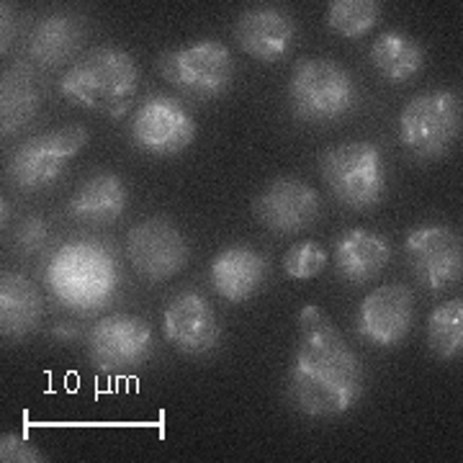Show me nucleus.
<instances>
[{"label": "nucleus", "instance_id": "obj_7", "mask_svg": "<svg viewBox=\"0 0 463 463\" xmlns=\"http://www.w3.org/2000/svg\"><path fill=\"white\" fill-rule=\"evenodd\" d=\"M90 134L83 124H67L50 134H36L14 149L5 175L21 191H39L57 181L65 165L80 155Z\"/></svg>", "mask_w": 463, "mask_h": 463}, {"label": "nucleus", "instance_id": "obj_24", "mask_svg": "<svg viewBox=\"0 0 463 463\" xmlns=\"http://www.w3.org/2000/svg\"><path fill=\"white\" fill-rule=\"evenodd\" d=\"M428 347L438 361H456L463 353V298H448L428 317Z\"/></svg>", "mask_w": 463, "mask_h": 463}, {"label": "nucleus", "instance_id": "obj_2", "mask_svg": "<svg viewBox=\"0 0 463 463\" xmlns=\"http://www.w3.org/2000/svg\"><path fill=\"white\" fill-rule=\"evenodd\" d=\"M139 80L142 72L129 52L99 47L67 70L60 80V93L75 106L121 118L132 109Z\"/></svg>", "mask_w": 463, "mask_h": 463}, {"label": "nucleus", "instance_id": "obj_23", "mask_svg": "<svg viewBox=\"0 0 463 463\" xmlns=\"http://www.w3.org/2000/svg\"><path fill=\"white\" fill-rule=\"evenodd\" d=\"M371 62L389 83H410L425 67V47L404 32H383L371 47Z\"/></svg>", "mask_w": 463, "mask_h": 463}, {"label": "nucleus", "instance_id": "obj_19", "mask_svg": "<svg viewBox=\"0 0 463 463\" xmlns=\"http://www.w3.org/2000/svg\"><path fill=\"white\" fill-rule=\"evenodd\" d=\"M392 260V245L379 232L347 230L335 242V265L347 283H368Z\"/></svg>", "mask_w": 463, "mask_h": 463}, {"label": "nucleus", "instance_id": "obj_16", "mask_svg": "<svg viewBox=\"0 0 463 463\" xmlns=\"http://www.w3.org/2000/svg\"><path fill=\"white\" fill-rule=\"evenodd\" d=\"M234 39L250 57L260 62H281L294 47L297 24L281 8L258 5L242 11V16L237 18Z\"/></svg>", "mask_w": 463, "mask_h": 463}, {"label": "nucleus", "instance_id": "obj_9", "mask_svg": "<svg viewBox=\"0 0 463 463\" xmlns=\"http://www.w3.org/2000/svg\"><path fill=\"white\" fill-rule=\"evenodd\" d=\"M88 361L103 376H127L152 355V327L142 317L109 315L99 319L88 337Z\"/></svg>", "mask_w": 463, "mask_h": 463}, {"label": "nucleus", "instance_id": "obj_22", "mask_svg": "<svg viewBox=\"0 0 463 463\" xmlns=\"http://www.w3.org/2000/svg\"><path fill=\"white\" fill-rule=\"evenodd\" d=\"M80 42H83V29L78 18L70 14H52L32 29L29 57L42 67L65 65L80 50Z\"/></svg>", "mask_w": 463, "mask_h": 463}, {"label": "nucleus", "instance_id": "obj_29", "mask_svg": "<svg viewBox=\"0 0 463 463\" xmlns=\"http://www.w3.org/2000/svg\"><path fill=\"white\" fill-rule=\"evenodd\" d=\"M0 18H3V29H0V47L3 52H8L14 47V39H16V8L14 3H3L0 5Z\"/></svg>", "mask_w": 463, "mask_h": 463}, {"label": "nucleus", "instance_id": "obj_30", "mask_svg": "<svg viewBox=\"0 0 463 463\" xmlns=\"http://www.w3.org/2000/svg\"><path fill=\"white\" fill-rule=\"evenodd\" d=\"M52 335H54V340H60V343H75L83 330L72 322V319H62V322H57L54 327H52Z\"/></svg>", "mask_w": 463, "mask_h": 463}, {"label": "nucleus", "instance_id": "obj_4", "mask_svg": "<svg viewBox=\"0 0 463 463\" xmlns=\"http://www.w3.org/2000/svg\"><path fill=\"white\" fill-rule=\"evenodd\" d=\"M358 100V88L345 67L327 57H304L288 78V106L309 124L337 121Z\"/></svg>", "mask_w": 463, "mask_h": 463}, {"label": "nucleus", "instance_id": "obj_11", "mask_svg": "<svg viewBox=\"0 0 463 463\" xmlns=\"http://www.w3.org/2000/svg\"><path fill=\"white\" fill-rule=\"evenodd\" d=\"M127 255L142 281L163 283L181 273L191 252L183 232L173 222L152 216L129 230Z\"/></svg>", "mask_w": 463, "mask_h": 463}, {"label": "nucleus", "instance_id": "obj_31", "mask_svg": "<svg viewBox=\"0 0 463 463\" xmlns=\"http://www.w3.org/2000/svg\"><path fill=\"white\" fill-rule=\"evenodd\" d=\"M0 209H3V230H5V224H8V219H11V201L3 196L0 201Z\"/></svg>", "mask_w": 463, "mask_h": 463}, {"label": "nucleus", "instance_id": "obj_8", "mask_svg": "<svg viewBox=\"0 0 463 463\" xmlns=\"http://www.w3.org/2000/svg\"><path fill=\"white\" fill-rule=\"evenodd\" d=\"M160 75L173 88L196 99H216L230 90L234 60L230 47L219 39H199L160 57Z\"/></svg>", "mask_w": 463, "mask_h": 463}, {"label": "nucleus", "instance_id": "obj_18", "mask_svg": "<svg viewBox=\"0 0 463 463\" xmlns=\"http://www.w3.org/2000/svg\"><path fill=\"white\" fill-rule=\"evenodd\" d=\"M44 319V294L16 270L0 279V332L5 340H26Z\"/></svg>", "mask_w": 463, "mask_h": 463}, {"label": "nucleus", "instance_id": "obj_14", "mask_svg": "<svg viewBox=\"0 0 463 463\" xmlns=\"http://www.w3.org/2000/svg\"><path fill=\"white\" fill-rule=\"evenodd\" d=\"M163 335L183 355L212 353L222 340V325L212 301L199 291H181L163 312Z\"/></svg>", "mask_w": 463, "mask_h": 463}, {"label": "nucleus", "instance_id": "obj_20", "mask_svg": "<svg viewBox=\"0 0 463 463\" xmlns=\"http://www.w3.org/2000/svg\"><path fill=\"white\" fill-rule=\"evenodd\" d=\"M127 201H129V194L118 175L96 173L80 183V188L72 194L67 214L88 227H103V224H114L116 219L124 214Z\"/></svg>", "mask_w": 463, "mask_h": 463}, {"label": "nucleus", "instance_id": "obj_13", "mask_svg": "<svg viewBox=\"0 0 463 463\" xmlns=\"http://www.w3.org/2000/svg\"><path fill=\"white\" fill-rule=\"evenodd\" d=\"M414 322V294L404 283H386L361 301L355 330L368 345H399Z\"/></svg>", "mask_w": 463, "mask_h": 463}, {"label": "nucleus", "instance_id": "obj_27", "mask_svg": "<svg viewBox=\"0 0 463 463\" xmlns=\"http://www.w3.org/2000/svg\"><path fill=\"white\" fill-rule=\"evenodd\" d=\"M50 240V227L42 216H26L18 222V227L14 230V237H11V245L21 255H33L39 250L47 245Z\"/></svg>", "mask_w": 463, "mask_h": 463}, {"label": "nucleus", "instance_id": "obj_10", "mask_svg": "<svg viewBox=\"0 0 463 463\" xmlns=\"http://www.w3.org/2000/svg\"><path fill=\"white\" fill-rule=\"evenodd\" d=\"M404 258L417 283L428 291H443L461 281V234L448 224H420L404 237Z\"/></svg>", "mask_w": 463, "mask_h": 463}, {"label": "nucleus", "instance_id": "obj_1", "mask_svg": "<svg viewBox=\"0 0 463 463\" xmlns=\"http://www.w3.org/2000/svg\"><path fill=\"white\" fill-rule=\"evenodd\" d=\"M286 397L307 417H340L364 397V364L332 317L307 304L298 312V343L286 379Z\"/></svg>", "mask_w": 463, "mask_h": 463}, {"label": "nucleus", "instance_id": "obj_26", "mask_svg": "<svg viewBox=\"0 0 463 463\" xmlns=\"http://www.w3.org/2000/svg\"><path fill=\"white\" fill-rule=\"evenodd\" d=\"M327 250L315 240H301L283 255V270L294 281H312L327 268Z\"/></svg>", "mask_w": 463, "mask_h": 463}, {"label": "nucleus", "instance_id": "obj_5", "mask_svg": "<svg viewBox=\"0 0 463 463\" xmlns=\"http://www.w3.org/2000/svg\"><path fill=\"white\" fill-rule=\"evenodd\" d=\"M322 181L347 209L365 212L386 194V163L373 142H343L327 147L319 157Z\"/></svg>", "mask_w": 463, "mask_h": 463}, {"label": "nucleus", "instance_id": "obj_15", "mask_svg": "<svg viewBox=\"0 0 463 463\" xmlns=\"http://www.w3.org/2000/svg\"><path fill=\"white\" fill-rule=\"evenodd\" d=\"M322 201L309 183L298 178H276L252 201V212L265 230L276 234H297L319 219Z\"/></svg>", "mask_w": 463, "mask_h": 463}, {"label": "nucleus", "instance_id": "obj_25", "mask_svg": "<svg viewBox=\"0 0 463 463\" xmlns=\"http://www.w3.org/2000/svg\"><path fill=\"white\" fill-rule=\"evenodd\" d=\"M381 18V3L376 0H332L327 5V26L345 39H361Z\"/></svg>", "mask_w": 463, "mask_h": 463}, {"label": "nucleus", "instance_id": "obj_28", "mask_svg": "<svg viewBox=\"0 0 463 463\" xmlns=\"http://www.w3.org/2000/svg\"><path fill=\"white\" fill-rule=\"evenodd\" d=\"M0 461L3 463H42L47 461L42 456V450L32 446L24 435L16 432H5L0 438Z\"/></svg>", "mask_w": 463, "mask_h": 463}, {"label": "nucleus", "instance_id": "obj_17", "mask_svg": "<svg viewBox=\"0 0 463 463\" xmlns=\"http://www.w3.org/2000/svg\"><path fill=\"white\" fill-rule=\"evenodd\" d=\"M268 276L265 258L250 245H230L219 250L209 265L212 288L232 304H242L263 288Z\"/></svg>", "mask_w": 463, "mask_h": 463}, {"label": "nucleus", "instance_id": "obj_21", "mask_svg": "<svg viewBox=\"0 0 463 463\" xmlns=\"http://www.w3.org/2000/svg\"><path fill=\"white\" fill-rule=\"evenodd\" d=\"M42 106V90L29 62H14L0 78V129L3 137L18 134Z\"/></svg>", "mask_w": 463, "mask_h": 463}, {"label": "nucleus", "instance_id": "obj_6", "mask_svg": "<svg viewBox=\"0 0 463 463\" xmlns=\"http://www.w3.org/2000/svg\"><path fill=\"white\" fill-rule=\"evenodd\" d=\"M461 96L456 90H428L404 103L397 129L402 147L422 160H438L461 137Z\"/></svg>", "mask_w": 463, "mask_h": 463}, {"label": "nucleus", "instance_id": "obj_12", "mask_svg": "<svg viewBox=\"0 0 463 463\" xmlns=\"http://www.w3.org/2000/svg\"><path fill=\"white\" fill-rule=\"evenodd\" d=\"M132 142L155 157H173L196 139V118L173 96H149L132 116Z\"/></svg>", "mask_w": 463, "mask_h": 463}, {"label": "nucleus", "instance_id": "obj_3", "mask_svg": "<svg viewBox=\"0 0 463 463\" xmlns=\"http://www.w3.org/2000/svg\"><path fill=\"white\" fill-rule=\"evenodd\" d=\"M118 283L111 250L99 242H70L54 252L47 268V286L54 297L75 312L100 309L114 297Z\"/></svg>", "mask_w": 463, "mask_h": 463}]
</instances>
